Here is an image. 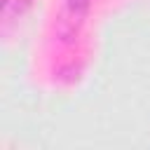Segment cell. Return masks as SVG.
<instances>
[{"mask_svg": "<svg viewBox=\"0 0 150 150\" xmlns=\"http://www.w3.org/2000/svg\"><path fill=\"white\" fill-rule=\"evenodd\" d=\"M33 5V0H2V21L9 23L26 14V9Z\"/></svg>", "mask_w": 150, "mask_h": 150, "instance_id": "obj_1", "label": "cell"}]
</instances>
